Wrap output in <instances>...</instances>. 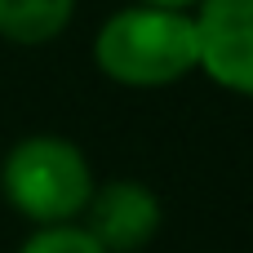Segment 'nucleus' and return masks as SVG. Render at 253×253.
<instances>
[{"mask_svg": "<svg viewBox=\"0 0 253 253\" xmlns=\"http://www.w3.org/2000/svg\"><path fill=\"white\" fill-rule=\"evenodd\" d=\"M93 58L111 80L133 89H156L200 67V31L187 9L133 4L102 22L93 40Z\"/></svg>", "mask_w": 253, "mask_h": 253, "instance_id": "obj_1", "label": "nucleus"}, {"mask_svg": "<svg viewBox=\"0 0 253 253\" xmlns=\"http://www.w3.org/2000/svg\"><path fill=\"white\" fill-rule=\"evenodd\" d=\"M0 187L18 213L31 222H71L93 196V173L84 151L67 138H27L4 156Z\"/></svg>", "mask_w": 253, "mask_h": 253, "instance_id": "obj_2", "label": "nucleus"}, {"mask_svg": "<svg viewBox=\"0 0 253 253\" xmlns=\"http://www.w3.org/2000/svg\"><path fill=\"white\" fill-rule=\"evenodd\" d=\"M196 31L209 80L253 98V0H200Z\"/></svg>", "mask_w": 253, "mask_h": 253, "instance_id": "obj_3", "label": "nucleus"}, {"mask_svg": "<svg viewBox=\"0 0 253 253\" xmlns=\"http://www.w3.org/2000/svg\"><path fill=\"white\" fill-rule=\"evenodd\" d=\"M84 213H89V227L84 231L107 253L142 249L156 236V227H160V200L142 182H107L102 191L89 196Z\"/></svg>", "mask_w": 253, "mask_h": 253, "instance_id": "obj_4", "label": "nucleus"}, {"mask_svg": "<svg viewBox=\"0 0 253 253\" xmlns=\"http://www.w3.org/2000/svg\"><path fill=\"white\" fill-rule=\"evenodd\" d=\"M76 0H0V36L13 44H44L71 22Z\"/></svg>", "mask_w": 253, "mask_h": 253, "instance_id": "obj_5", "label": "nucleus"}, {"mask_svg": "<svg viewBox=\"0 0 253 253\" xmlns=\"http://www.w3.org/2000/svg\"><path fill=\"white\" fill-rule=\"evenodd\" d=\"M22 253H107L84 227H71V222H49L44 231H36Z\"/></svg>", "mask_w": 253, "mask_h": 253, "instance_id": "obj_6", "label": "nucleus"}, {"mask_svg": "<svg viewBox=\"0 0 253 253\" xmlns=\"http://www.w3.org/2000/svg\"><path fill=\"white\" fill-rule=\"evenodd\" d=\"M142 4H169V9H187V4H196V0H142Z\"/></svg>", "mask_w": 253, "mask_h": 253, "instance_id": "obj_7", "label": "nucleus"}]
</instances>
